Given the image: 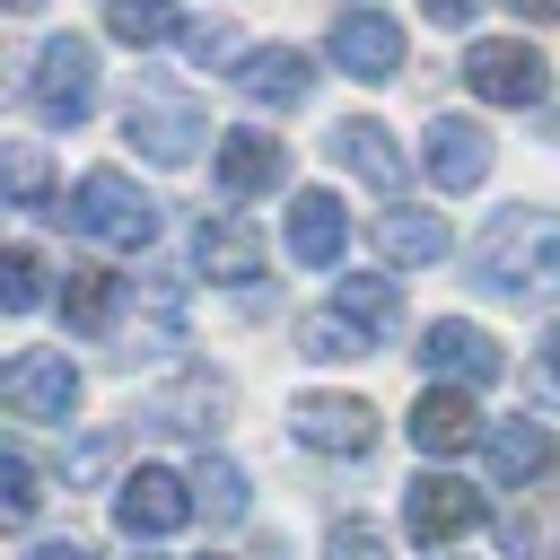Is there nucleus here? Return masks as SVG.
<instances>
[{
    "mask_svg": "<svg viewBox=\"0 0 560 560\" xmlns=\"http://www.w3.org/2000/svg\"><path fill=\"white\" fill-rule=\"evenodd\" d=\"M420 9H429L438 26H464V18H472V0H420Z\"/></svg>",
    "mask_w": 560,
    "mask_h": 560,
    "instance_id": "31",
    "label": "nucleus"
},
{
    "mask_svg": "<svg viewBox=\"0 0 560 560\" xmlns=\"http://www.w3.org/2000/svg\"><path fill=\"white\" fill-rule=\"evenodd\" d=\"M9 9H44V0H9Z\"/></svg>",
    "mask_w": 560,
    "mask_h": 560,
    "instance_id": "35",
    "label": "nucleus"
},
{
    "mask_svg": "<svg viewBox=\"0 0 560 560\" xmlns=\"http://www.w3.org/2000/svg\"><path fill=\"white\" fill-rule=\"evenodd\" d=\"M192 262H201V280H262V236L236 219V210H219V219H201L192 228Z\"/></svg>",
    "mask_w": 560,
    "mask_h": 560,
    "instance_id": "16",
    "label": "nucleus"
},
{
    "mask_svg": "<svg viewBox=\"0 0 560 560\" xmlns=\"http://www.w3.org/2000/svg\"><path fill=\"white\" fill-rule=\"evenodd\" d=\"M368 341H376V332H368V324H350L341 306H324V315H298V350H306V359H359Z\"/></svg>",
    "mask_w": 560,
    "mask_h": 560,
    "instance_id": "23",
    "label": "nucleus"
},
{
    "mask_svg": "<svg viewBox=\"0 0 560 560\" xmlns=\"http://www.w3.org/2000/svg\"><path fill=\"white\" fill-rule=\"evenodd\" d=\"M0 402H9V420H70V411H79V368H70V350H18V359L0 368Z\"/></svg>",
    "mask_w": 560,
    "mask_h": 560,
    "instance_id": "5",
    "label": "nucleus"
},
{
    "mask_svg": "<svg viewBox=\"0 0 560 560\" xmlns=\"http://www.w3.org/2000/svg\"><path fill=\"white\" fill-rule=\"evenodd\" d=\"M0 306H9V315H35V306H44V262H35L26 245L0 254Z\"/></svg>",
    "mask_w": 560,
    "mask_h": 560,
    "instance_id": "26",
    "label": "nucleus"
},
{
    "mask_svg": "<svg viewBox=\"0 0 560 560\" xmlns=\"http://www.w3.org/2000/svg\"><path fill=\"white\" fill-rule=\"evenodd\" d=\"M324 551H332V560H385V534H376V525H368V516H341V525H332V542H324Z\"/></svg>",
    "mask_w": 560,
    "mask_h": 560,
    "instance_id": "28",
    "label": "nucleus"
},
{
    "mask_svg": "<svg viewBox=\"0 0 560 560\" xmlns=\"http://www.w3.org/2000/svg\"><path fill=\"white\" fill-rule=\"evenodd\" d=\"M341 245H350L341 192H298V201H289V254H298L306 271H324V262H341Z\"/></svg>",
    "mask_w": 560,
    "mask_h": 560,
    "instance_id": "18",
    "label": "nucleus"
},
{
    "mask_svg": "<svg viewBox=\"0 0 560 560\" xmlns=\"http://www.w3.org/2000/svg\"><path fill=\"white\" fill-rule=\"evenodd\" d=\"M464 79H472L481 105H542V96H551V61H542L525 35L472 44V52H464Z\"/></svg>",
    "mask_w": 560,
    "mask_h": 560,
    "instance_id": "4",
    "label": "nucleus"
},
{
    "mask_svg": "<svg viewBox=\"0 0 560 560\" xmlns=\"http://www.w3.org/2000/svg\"><path fill=\"white\" fill-rule=\"evenodd\" d=\"M61 219L79 228V236H96V245H114V254H140L149 236H158V201L122 175V166H88L79 184H70V201H61Z\"/></svg>",
    "mask_w": 560,
    "mask_h": 560,
    "instance_id": "2",
    "label": "nucleus"
},
{
    "mask_svg": "<svg viewBox=\"0 0 560 560\" xmlns=\"http://www.w3.org/2000/svg\"><path fill=\"white\" fill-rule=\"evenodd\" d=\"M324 52H332L350 79H368V88H376V79H394V70H402V26H394L385 9H368V0H359V9H341V18H332Z\"/></svg>",
    "mask_w": 560,
    "mask_h": 560,
    "instance_id": "8",
    "label": "nucleus"
},
{
    "mask_svg": "<svg viewBox=\"0 0 560 560\" xmlns=\"http://www.w3.org/2000/svg\"><path fill=\"white\" fill-rule=\"evenodd\" d=\"M481 455H490V490H525V481H542L560 464V438L542 420H499L481 438Z\"/></svg>",
    "mask_w": 560,
    "mask_h": 560,
    "instance_id": "14",
    "label": "nucleus"
},
{
    "mask_svg": "<svg viewBox=\"0 0 560 560\" xmlns=\"http://www.w3.org/2000/svg\"><path fill=\"white\" fill-rule=\"evenodd\" d=\"M192 508H201L210 525H236V516H245V472H236V464H201V472H192Z\"/></svg>",
    "mask_w": 560,
    "mask_h": 560,
    "instance_id": "25",
    "label": "nucleus"
},
{
    "mask_svg": "<svg viewBox=\"0 0 560 560\" xmlns=\"http://www.w3.org/2000/svg\"><path fill=\"white\" fill-rule=\"evenodd\" d=\"M376 245H385L394 271H429V262H446L455 228H446L438 210H385V219H376Z\"/></svg>",
    "mask_w": 560,
    "mask_h": 560,
    "instance_id": "20",
    "label": "nucleus"
},
{
    "mask_svg": "<svg viewBox=\"0 0 560 560\" xmlns=\"http://www.w3.org/2000/svg\"><path fill=\"white\" fill-rule=\"evenodd\" d=\"M26 105H35V122H52V131L88 122V114H96V44H88V35H52V44L35 52V70H26Z\"/></svg>",
    "mask_w": 560,
    "mask_h": 560,
    "instance_id": "3",
    "label": "nucleus"
},
{
    "mask_svg": "<svg viewBox=\"0 0 560 560\" xmlns=\"http://www.w3.org/2000/svg\"><path fill=\"white\" fill-rule=\"evenodd\" d=\"M289 429H298V446H315V455H368V446H376V411H368L359 394H298V402H289Z\"/></svg>",
    "mask_w": 560,
    "mask_h": 560,
    "instance_id": "9",
    "label": "nucleus"
},
{
    "mask_svg": "<svg viewBox=\"0 0 560 560\" xmlns=\"http://www.w3.org/2000/svg\"><path fill=\"white\" fill-rule=\"evenodd\" d=\"M551 560H560V551H551Z\"/></svg>",
    "mask_w": 560,
    "mask_h": 560,
    "instance_id": "36",
    "label": "nucleus"
},
{
    "mask_svg": "<svg viewBox=\"0 0 560 560\" xmlns=\"http://www.w3.org/2000/svg\"><path fill=\"white\" fill-rule=\"evenodd\" d=\"M236 88H245L254 105L289 114V105H306V96H315V61H306V52H289V44H262V52H245Z\"/></svg>",
    "mask_w": 560,
    "mask_h": 560,
    "instance_id": "17",
    "label": "nucleus"
},
{
    "mask_svg": "<svg viewBox=\"0 0 560 560\" xmlns=\"http://www.w3.org/2000/svg\"><path fill=\"white\" fill-rule=\"evenodd\" d=\"M105 35L114 44H166V35H184V9L175 0H105Z\"/></svg>",
    "mask_w": 560,
    "mask_h": 560,
    "instance_id": "22",
    "label": "nucleus"
},
{
    "mask_svg": "<svg viewBox=\"0 0 560 560\" xmlns=\"http://www.w3.org/2000/svg\"><path fill=\"white\" fill-rule=\"evenodd\" d=\"M184 44H192V61H236V35L228 26H184Z\"/></svg>",
    "mask_w": 560,
    "mask_h": 560,
    "instance_id": "30",
    "label": "nucleus"
},
{
    "mask_svg": "<svg viewBox=\"0 0 560 560\" xmlns=\"http://www.w3.org/2000/svg\"><path fill=\"white\" fill-rule=\"evenodd\" d=\"M411 446L420 455H464V446H481L490 429H481V402H472V385H429L420 402H411Z\"/></svg>",
    "mask_w": 560,
    "mask_h": 560,
    "instance_id": "12",
    "label": "nucleus"
},
{
    "mask_svg": "<svg viewBox=\"0 0 560 560\" xmlns=\"http://www.w3.org/2000/svg\"><path fill=\"white\" fill-rule=\"evenodd\" d=\"M472 289H490V298H516V306H542V298H560V228H551L534 201L499 210V219L481 228V245H472Z\"/></svg>",
    "mask_w": 560,
    "mask_h": 560,
    "instance_id": "1",
    "label": "nucleus"
},
{
    "mask_svg": "<svg viewBox=\"0 0 560 560\" xmlns=\"http://www.w3.org/2000/svg\"><path fill=\"white\" fill-rule=\"evenodd\" d=\"M420 368H429L438 385H499L508 350H499L481 324H464V315H438V324H420Z\"/></svg>",
    "mask_w": 560,
    "mask_h": 560,
    "instance_id": "7",
    "label": "nucleus"
},
{
    "mask_svg": "<svg viewBox=\"0 0 560 560\" xmlns=\"http://www.w3.org/2000/svg\"><path fill=\"white\" fill-rule=\"evenodd\" d=\"M9 201H18V210H35V201H44V158H35V149H18V158H9Z\"/></svg>",
    "mask_w": 560,
    "mask_h": 560,
    "instance_id": "29",
    "label": "nucleus"
},
{
    "mask_svg": "<svg viewBox=\"0 0 560 560\" xmlns=\"http://www.w3.org/2000/svg\"><path fill=\"white\" fill-rule=\"evenodd\" d=\"M516 18H560V0H508Z\"/></svg>",
    "mask_w": 560,
    "mask_h": 560,
    "instance_id": "34",
    "label": "nucleus"
},
{
    "mask_svg": "<svg viewBox=\"0 0 560 560\" xmlns=\"http://www.w3.org/2000/svg\"><path fill=\"white\" fill-rule=\"evenodd\" d=\"M131 140H140L158 166H184V158L201 149V114H192L184 96H140V105H131Z\"/></svg>",
    "mask_w": 560,
    "mask_h": 560,
    "instance_id": "19",
    "label": "nucleus"
},
{
    "mask_svg": "<svg viewBox=\"0 0 560 560\" xmlns=\"http://www.w3.org/2000/svg\"><path fill=\"white\" fill-rule=\"evenodd\" d=\"M542 376L560 385V315H551V332H542Z\"/></svg>",
    "mask_w": 560,
    "mask_h": 560,
    "instance_id": "33",
    "label": "nucleus"
},
{
    "mask_svg": "<svg viewBox=\"0 0 560 560\" xmlns=\"http://www.w3.org/2000/svg\"><path fill=\"white\" fill-rule=\"evenodd\" d=\"M420 166H429L438 192H472V184L490 175V131H481L472 114H438V122L420 131Z\"/></svg>",
    "mask_w": 560,
    "mask_h": 560,
    "instance_id": "11",
    "label": "nucleus"
},
{
    "mask_svg": "<svg viewBox=\"0 0 560 560\" xmlns=\"http://www.w3.org/2000/svg\"><path fill=\"white\" fill-rule=\"evenodd\" d=\"M35 499H44V490H35V464H26V455H0V516H9V525H26V516H35Z\"/></svg>",
    "mask_w": 560,
    "mask_h": 560,
    "instance_id": "27",
    "label": "nucleus"
},
{
    "mask_svg": "<svg viewBox=\"0 0 560 560\" xmlns=\"http://www.w3.org/2000/svg\"><path fill=\"white\" fill-rule=\"evenodd\" d=\"M61 315H70V332H105L122 315V280L114 271H70L61 280Z\"/></svg>",
    "mask_w": 560,
    "mask_h": 560,
    "instance_id": "21",
    "label": "nucleus"
},
{
    "mask_svg": "<svg viewBox=\"0 0 560 560\" xmlns=\"http://www.w3.org/2000/svg\"><path fill=\"white\" fill-rule=\"evenodd\" d=\"M35 560H96L88 542H35Z\"/></svg>",
    "mask_w": 560,
    "mask_h": 560,
    "instance_id": "32",
    "label": "nucleus"
},
{
    "mask_svg": "<svg viewBox=\"0 0 560 560\" xmlns=\"http://www.w3.org/2000/svg\"><path fill=\"white\" fill-rule=\"evenodd\" d=\"M481 490L472 481H455V472H420L411 490H402V525H411V542H455V534H472L481 525Z\"/></svg>",
    "mask_w": 560,
    "mask_h": 560,
    "instance_id": "10",
    "label": "nucleus"
},
{
    "mask_svg": "<svg viewBox=\"0 0 560 560\" xmlns=\"http://www.w3.org/2000/svg\"><path fill=\"white\" fill-rule=\"evenodd\" d=\"M332 166L341 175H359V184H376V192H402V175H411V158L394 149V131L385 122H332Z\"/></svg>",
    "mask_w": 560,
    "mask_h": 560,
    "instance_id": "15",
    "label": "nucleus"
},
{
    "mask_svg": "<svg viewBox=\"0 0 560 560\" xmlns=\"http://www.w3.org/2000/svg\"><path fill=\"white\" fill-rule=\"evenodd\" d=\"M350 324H368V332H394L402 324V298H394V280H341V298H332Z\"/></svg>",
    "mask_w": 560,
    "mask_h": 560,
    "instance_id": "24",
    "label": "nucleus"
},
{
    "mask_svg": "<svg viewBox=\"0 0 560 560\" xmlns=\"http://www.w3.org/2000/svg\"><path fill=\"white\" fill-rule=\"evenodd\" d=\"M210 175H219V192H228V201L280 192V175H289V140H271V131H219Z\"/></svg>",
    "mask_w": 560,
    "mask_h": 560,
    "instance_id": "13",
    "label": "nucleus"
},
{
    "mask_svg": "<svg viewBox=\"0 0 560 560\" xmlns=\"http://www.w3.org/2000/svg\"><path fill=\"white\" fill-rule=\"evenodd\" d=\"M184 516H201L184 472H166V464H140V472H122V490H114V525H122L131 542H158V534H175Z\"/></svg>",
    "mask_w": 560,
    "mask_h": 560,
    "instance_id": "6",
    "label": "nucleus"
}]
</instances>
